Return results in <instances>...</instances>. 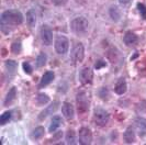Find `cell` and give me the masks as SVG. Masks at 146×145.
Wrapping results in <instances>:
<instances>
[{"label": "cell", "mask_w": 146, "mask_h": 145, "mask_svg": "<svg viewBox=\"0 0 146 145\" xmlns=\"http://www.w3.org/2000/svg\"><path fill=\"white\" fill-rule=\"evenodd\" d=\"M131 1H132V0H119V2H120L121 5H123V6H125V5H129Z\"/></svg>", "instance_id": "33"}, {"label": "cell", "mask_w": 146, "mask_h": 145, "mask_svg": "<svg viewBox=\"0 0 146 145\" xmlns=\"http://www.w3.org/2000/svg\"><path fill=\"white\" fill-rule=\"evenodd\" d=\"M5 66H6V69L8 71L9 74L11 75H15L17 72V68H18V64L15 61H12V59H8L5 63Z\"/></svg>", "instance_id": "19"}, {"label": "cell", "mask_w": 146, "mask_h": 145, "mask_svg": "<svg viewBox=\"0 0 146 145\" xmlns=\"http://www.w3.org/2000/svg\"><path fill=\"white\" fill-rule=\"evenodd\" d=\"M69 49V41L67 40V37L63 35H59L55 40V50L59 55H64L68 52Z\"/></svg>", "instance_id": "6"}, {"label": "cell", "mask_w": 146, "mask_h": 145, "mask_svg": "<svg viewBox=\"0 0 146 145\" xmlns=\"http://www.w3.org/2000/svg\"><path fill=\"white\" fill-rule=\"evenodd\" d=\"M106 65H107V63H106L104 61H102V59H99V61L96 63L95 67H96V69H100L101 67H104Z\"/></svg>", "instance_id": "31"}, {"label": "cell", "mask_w": 146, "mask_h": 145, "mask_svg": "<svg viewBox=\"0 0 146 145\" xmlns=\"http://www.w3.org/2000/svg\"><path fill=\"white\" fill-rule=\"evenodd\" d=\"M21 50H22V45L20 41L15 42V43L11 45V52H12L13 54H20Z\"/></svg>", "instance_id": "27"}, {"label": "cell", "mask_w": 146, "mask_h": 145, "mask_svg": "<svg viewBox=\"0 0 146 145\" xmlns=\"http://www.w3.org/2000/svg\"><path fill=\"white\" fill-rule=\"evenodd\" d=\"M52 3H54L55 6H64L67 3V0H50Z\"/></svg>", "instance_id": "30"}, {"label": "cell", "mask_w": 146, "mask_h": 145, "mask_svg": "<svg viewBox=\"0 0 146 145\" xmlns=\"http://www.w3.org/2000/svg\"><path fill=\"white\" fill-rule=\"evenodd\" d=\"M40 35H41V40H42L43 44L47 45V46L51 45L52 42H53V32H52L51 28L47 24H43L41 27Z\"/></svg>", "instance_id": "7"}, {"label": "cell", "mask_w": 146, "mask_h": 145, "mask_svg": "<svg viewBox=\"0 0 146 145\" xmlns=\"http://www.w3.org/2000/svg\"><path fill=\"white\" fill-rule=\"evenodd\" d=\"M126 89H127V85H126V81L124 78H120L115 84V87H114V91L117 94H124L126 92Z\"/></svg>", "instance_id": "14"}, {"label": "cell", "mask_w": 146, "mask_h": 145, "mask_svg": "<svg viewBox=\"0 0 146 145\" xmlns=\"http://www.w3.org/2000/svg\"><path fill=\"white\" fill-rule=\"evenodd\" d=\"M23 22V15L18 10H7L1 15V27L5 29L6 27L15 28L22 24Z\"/></svg>", "instance_id": "1"}, {"label": "cell", "mask_w": 146, "mask_h": 145, "mask_svg": "<svg viewBox=\"0 0 146 145\" xmlns=\"http://www.w3.org/2000/svg\"><path fill=\"white\" fill-rule=\"evenodd\" d=\"M70 28L77 35H84L88 32L89 22L85 17H77L70 22Z\"/></svg>", "instance_id": "2"}, {"label": "cell", "mask_w": 146, "mask_h": 145, "mask_svg": "<svg viewBox=\"0 0 146 145\" xmlns=\"http://www.w3.org/2000/svg\"><path fill=\"white\" fill-rule=\"evenodd\" d=\"M123 138H124L125 143H127V144H132L135 142V138H135V132L131 126H129L125 130L124 134H123Z\"/></svg>", "instance_id": "15"}, {"label": "cell", "mask_w": 146, "mask_h": 145, "mask_svg": "<svg viewBox=\"0 0 146 145\" xmlns=\"http://www.w3.org/2000/svg\"><path fill=\"white\" fill-rule=\"evenodd\" d=\"M62 112L67 120H72L75 114V110H74L73 104L70 102H64L62 106Z\"/></svg>", "instance_id": "11"}, {"label": "cell", "mask_w": 146, "mask_h": 145, "mask_svg": "<svg viewBox=\"0 0 146 145\" xmlns=\"http://www.w3.org/2000/svg\"><path fill=\"white\" fill-rule=\"evenodd\" d=\"M92 142V133L88 128H81L79 130V143L82 145H88Z\"/></svg>", "instance_id": "9"}, {"label": "cell", "mask_w": 146, "mask_h": 145, "mask_svg": "<svg viewBox=\"0 0 146 145\" xmlns=\"http://www.w3.org/2000/svg\"><path fill=\"white\" fill-rule=\"evenodd\" d=\"M15 97H17V89H15V87H12L9 90V92L7 94V97H6V99H5L3 104H5L6 107H8L9 104H11L12 102L15 101Z\"/></svg>", "instance_id": "17"}, {"label": "cell", "mask_w": 146, "mask_h": 145, "mask_svg": "<svg viewBox=\"0 0 146 145\" xmlns=\"http://www.w3.org/2000/svg\"><path fill=\"white\" fill-rule=\"evenodd\" d=\"M63 123V121H62V118L58 116H53V119H52V122H51V125H50V128H48V131L53 133V132H55V131L58 129L59 126L62 125Z\"/></svg>", "instance_id": "16"}, {"label": "cell", "mask_w": 146, "mask_h": 145, "mask_svg": "<svg viewBox=\"0 0 146 145\" xmlns=\"http://www.w3.org/2000/svg\"><path fill=\"white\" fill-rule=\"evenodd\" d=\"M27 23L30 28H33L36 23V15H35V11L33 9L29 10L27 13Z\"/></svg>", "instance_id": "18"}, {"label": "cell", "mask_w": 146, "mask_h": 145, "mask_svg": "<svg viewBox=\"0 0 146 145\" xmlns=\"http://www.w3.org/2000/svg\"><path fill=\"white\" fill-rule=\"evenodd\" d=\"M44 133H45V130H44L43 126H37L34 130L32 131L31 133V138L33 140H40L44 136Z\"/></svg>", "instance_id": "20"}, {"label": "cell", "mask_w": 146, "mask_h": 145, "mask_svg": "<svg viewBox=\"0 0 146 145\" xmlns=\"http://www.w3.org/2000/svg\"><path fill=\"white\" fill-rule=\"evenodd\" d=\"M94 78V72L90 67H84L79 72V80L82 85H88L92 82Z\"/></svg>", "instance_id": "8"}, {"label": "cell", "mask_w": 146, "mask_h": 145, "mask_svg": "<svg viewBox=\"0 0 146 145\" xmlns=\"http://www.w3.org/2000/svg\"><path fill=\"white\" fill-rule=\"evenodd\" d=\"M66 143L67 144H76V134L74 130H68L66 134Z\"/></svg>", "instance_id": "22"}, {"label": "cell", "mask_w": 146, "mask_h": 145, "mask_svg": "<svg viewBox=\"0 0 146 145\" xmlns=\"http://www.w3.org/2000/svg\"><path fill=\"white\" fill-rule=\"evenodd\" d=\"M137 9H139V15H141V17L146 20V6L145 5H143V3H137Z\"/></svg>", "instance_id": "28"}, {"label": "cell", "mask_w": 146, "mask_h": 145, "mask_svg": "<svg viewBox=\"0 0 146 145\" xmlns=\"http://www.w3.org/2000/svg\"><path fill=\"white\" fill-rule=\"evenodd\" d=\"M58 104L59 102L58 101H54L52 104H50L48 107L46 109H44L43 111L40 113V116H38V119L40 120H44L45 118H47V116H50V114H53L57 109H58Z\"/></svg>", "instance_id": "10"}, {"label": "cell", "mask_w": 146, "mask_h": 145, "mask_svg": "<svg viewBox=\"0 0 146 145\" xmlns=\"http://www.w3.org/2000/svg\"><path fill=\"white\" fill-rule=\"evenodd\" d=\"M137 41H139V37H137V35L134 32H132V31H127L124 34V36H123V42L127 46L135 45V44L137 43Z\"/></svg>", "instance_id": "12"}, {"label": "cell", "mask_w": 146, "mask_h": 145, "mask_svg": "<svg viewBox=\"0 0 146 145\" xmlns=\"http://www.w3.org/2000/svg\"><path fill=\"white\" fill-rule=\"evenodd\" d=\"M36 102L37 104H40V106H44V104L50 102V97L45 94H40L36 97Z\"/></svg>", "instance_id": "25"}, {"label": "cell", "mask_w": 146, "mask_h": 145, "mask_svg": "<svg viewBox=\"0 0 146 145\" xmlns=\"http://www.w3.org/2000/svg\"><path fill=\"white\" fill-rule=\"evenodd\" d=\"M100 96H101L102 99H107V97H108V90L104 87L101 88V90H100Z\"/></svg>", "instance_id": "32"}, {"label": "cell", "mask_w": 146, "mask_h": 145, "mask_svg": "<svg viewBox=\"0 0 146 145\" xmlns=\"http://www.w3.org/2000/svg\"><path fill=\"white\" fill-rule=\"evenodd\" d=\"M109 13H110L111 19H112L113 21H119L120 18H121V11H120V9H119L117 6H113V7L110 8Z\"/></svg>", "instance_id": "21"}, {"label": "cell", "mask_w": 146, "mask_h": 145, "mask_svg": "<svg viewBox=\"0 0 146 145\" xmlns=\"http://www.w3.org/2000/svg\"><path fill=\"white\" fill-rule=\"evenodd\" d=\"M54 78H55L54 72H46L43 76H42V79H41L40 84H38V88L46 87L47 85H50L52 81L54 80Z\"/></svg>", "instance_id": "13"}, {"label": "cell", "mask_w": 146, "mask_h": 145, "mask_svg": "<svg viewBox=\"0 0 146 145\" xmlns=\"http://www.w3.org/2000/svg\"><path fill=\"white\" fill-rule=\"evenodd\" d=\"M135 124L139 130L146 131V119L144 118H136L135 119Z\"/></svg>", "instance_id": "26"}, {"label": "cell", "mask_w": 146, "mask_h": 145, "mask_svg": "<svg viewBox=\"0 0 146 145\" xmlns=\"http://www.w3.org/2000/svg\"><path fill=\"white\" fill-rule=\"evenodd\" d=\"M76 102H77L78 112L80 114L86 113L88 110H89V99H88V96L85 91H80V92L77 94Z\"/></svg>", "instance_id": "4"}, {"label": "cell", "mask_w": 146, "mask_h": 145, "mask_svg": "<svg viewBox=\"0 0 146 145\" xmlns=\"http://www.w3.org/2000/svg\"><path fill=\"white\" fill-rule=\"evenodd\" d=\"M22 67H23V71L25 74H28V75H31L32 72H33V68H32V66L30 64L29 62H24L23 64H22Z\"/></svg>", "instance_id": "29"}, {"label": "cell", "mask_w": 146, "mask_h": 145, "mask_svg": "<svg viewBox=\"0 0 146 145\" xmlns=\"http://www.w3.org/2000/svg\"><path fill=\"white\" fill-rule=\"evenodd\" d=\"M85 57V49H84V45L81 43H76L74 45L72 53H70V58L73 61L74 64H77V63H80L82 62V59Z\"/></svg>", "instance_id": "5"}, {"label": "cell", "mask_w": 146, "mask_h": 145, "mask_svg": "<svg viewBox=\"0 0 146 145\" xmlns=\"http://www.w3.org/2000/svg\"><path fill=\"white\" fill-rule=\"evenodd\" d=\"M46 61H47V56H46L45 53L38 54V56H37V58H36V67H38V68L43 67V66L46 64Z\"/></svg>", "instance_id": "24"}, {"label": "cell", "mask_w": 146, "mask_h": 145, "mask_svg": "<svg viewBox=\"0 0 146 145\" xmlns=\"http://www.w3.org/2000/svg\"><path fill=\"white\" fill-rule=\"evenodd\" d=\"M11 118H12V112L11 111H6V112H3L1 116H0V125H5V124H7L10 120H11Z\"/></svg>", "instance_id": "23"}, {"label": "cell", "mask_w": 146, "mask_h": 145, "mask_svg": "<svg viewBox=\"0 0 146 145\" xmlns=\"http://www.w3.org/2000/svg\"><path fill=\"white\" fill-rule=\"evenodd\" d=\"M110 114L108 111H106L102 108H97L95 110V114H94V120H95L96 125L98 126H106L109 122Z\"/></svg>", "instance_id": "3"}]
</instances>
